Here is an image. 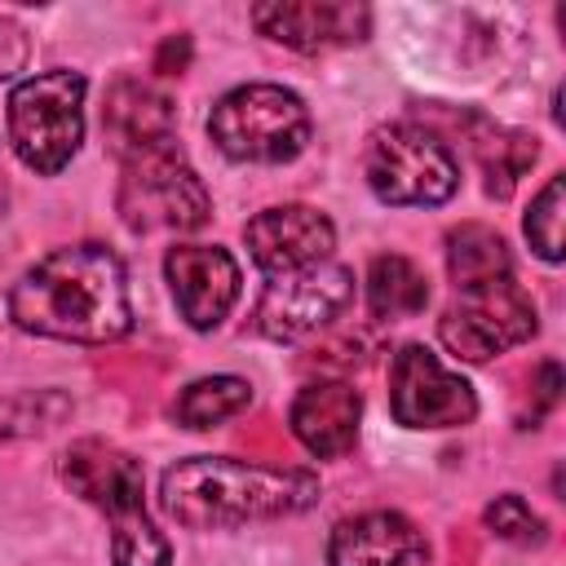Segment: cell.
Listing matches in <instances>:
<instances>
[{
	"label": "cell",
	"mask_w": 566,
	"mask_h": 566,
	"mask_svg": "<svg viewBox=\"0 0 566 566\" xmlns=\"http://www.w3.org/2000/svg\"><path fill=\"white\" fill-rule=\"evenodd\" d=\"M9 318L49 340L106 345L133 332L124 261L102 243H71L40 256L9 292Z\"/></svg>",
	"instance_id": "cell-1"
},
{
	"label": "cell",
	"mask_w": 566,
	"mask_h": 566,
	"mask_svg": "<svg viewBox=\"0 0 566 566\" xmlns=\"http://www.w3.org/2000/svg\"><path fill=\"white\" fill-rule=\"evenodd\" d=\"M314 500H318V478L310 469H274L230 455H190L164 469L159 478L164 513L190 531L274 522L305 513Z\"/></svg>",
	"instance_id": "cell-2"
},
{
	"label": "cell",
	"mask_w": 566,
	"mask_h": 566,
	"mask_svg": "<svg viewBox=\"0 0 566 566\" xmlns=\"http://www.w3.org/2000/svg\"><path fill=\"white\" fill-rule=\"evenodd\" d=\"M62 482L111 522L115 566H168L172 548L146 513L142 460L106 438H80L62 455Z\"/></svg>",
	"instance_id": "cell-3"
},
{
	"label": "cell",
	"mask_w": 566,
	"mask_h": 566,
	"mask_svg": "<svg viewBox=\"0 0 566 566\" xmlns=\"http://www.w3.org/2000/svg\"><path fill=\"white\" fill-rule=\"evenodd\" d=\"M84 93L88 80L80 71H40L9 88V146L13 155L40 172L53 177L71 164V155L84 142Z\"/></svg>",
	"instance_id": "cell-4"
},
{
	"label": "cell",
	"mask_w": 566,
	"mask_h": 566,
	"mask_svg": "<svg viewBox=\"0 0 566 566\" xmlns=\"http://www.w3.org/2000/svg\"><path fill=\"white\" fill-rule=\"evenodd\" d=\"M310 128V106L283 84H239L208 115V137L239 164H287L305 150Z\"/></svg>",
	"instance_id": "cell-5"
},
{
	"label": "cell",
	"mask_w": 566,
	"mask_h": 566,
	"mask_svg": "<svg viewBox=\"0 0 566 566\" xmlns=\"http://www.w3.org/2000/svg\"><path fill=\"white\" fill-rule=\"evenodd\" d=\"M115 208H119V221L137 234H155V230L186 234L208 221L212 199L203 177L186 164V155L177 146H164L124 164Z\"/></svg>",
	"instance_id": "cell-6"
},
{
	"label": "cell",
	"mask_w": 566,
	"mask_h": 566,
	"mask_svg": "<svg viewBox=\"0 0 566 566\" xmlns=\"http://www.w3.org/2000/svg\"><path fill=\"white\" fill-rule=\"evenodd\" d=\"M367 186L394 208H438L460 190L455 155L420 124H389L367 146Z\"/></svg>",
	"instance_id": "cell-7"
},
{
	"label": "cell",
	"mask_w": 566,
	"mask_h": 566,
	"mask_svg": "<svg viewBox=\"0 0 566 566\" xmlns=\"http://www.w3.org/2000/svg\"><path fill=\"white\" fill-rule=\"evenodd\" d=\"M535 327H539L535 301L509 274V279H491L478 287H460L455 301L438 318V340L464 363H486L504 349L526 345Z\"/></svg>",
	"instance_id": "cell-8"
},
{
	"label": "cell",
	"mask_w": 566,
	"mask_h": 566,
	"mask_svg": "<svg viewBox=\"0 0 566 566\" xmlns=\"http://www.w3.org/2000/svg\"><path fill=\"white\" fill-rule=\"evenodd\" d=\"M389 411L407 429H455L478 416V394L433 349L402 345L389 367Z\"/></svg>",
	"instance_id": "cell-9"
},
{
	"label": "cell",
	"mask_w": 566,
	"mask_h": 566,
	"mask_svg": "<svg viewBox=\"0 0 566 566\" xmlns=\"http://www.w3.org/2000/svg\"><path fill=\"white\" fill-rule=\"evenodd\" d=\"M354 301V270L323 261L296 274H279L265 283L261 301H256V332L270 340H301L318 327H327L332 318H340Z\"/></svg>",
	"instance_id": "cell-10"
},
{
	"label": "cell",
	"mask_w": 566,
	"mask_h": 566,
	"mask_svg": "<svg viewBox=\"0 0 566 566\" xmlns=\"http://www.w3.org/2000/svg\"><path fill=\"white\" fill-rule=\"evenodd\" d=\"M243 239H248L256 270L265 279H279V274L323 265L336 248V226L310 203H279V208L256 212L243 226Z\"/></svg>",
	"instance_id": "cell-11"
},
{
	"label": "cell",
	"mask_w": 566,
	"mask_h": 566,
	"mask_svg": "<svg viewBox=\"0 0 566 566\" xmlns=\"http://www.w3.org/2000/svg\"><path fill=\"white\" fill-rule=\"evenodd\" d=\"M164 279L181 318L195 332H212L239 301V261L217 243H177L164 256Z\"/></svg>",
	"instance_id": "cell-12"
},
{
	"label": "cell",
	"mask_w": 566,
	"mask_h": 566,
	"mask_svg": "<svg viewBox=\"0 0 566 566\" xmlns=\"http://www.w3.org/2000/svg\"><path fill=\"white\" fill-rule=\"evenodd\" d=\"M102 133H106V146L119 164L142 159V155L164 150V146H177L172 97L164 88H155L150 80H119L106 93Z\"/></svg>",
	"instance_id": "cell-13"
},
{
	"label": "cell",
	"mask_w": 566,
	"mask_h": 566,
	"mask_svg": "<svg viewBox=\"0 0 566 566\" xmlns=\"http://www.w3.org/2000/svg\"><path fill=\"white\" fill-rule=\"evenodd\" d=\"M252 22L274 44H287L296 53H323L340 44H358L371 27V13L363 4H327V0H270L252 9Z\"/></svg>",
	"instance_id": "cell-14"
},
{
	"label": "cell",
	"mask_w": 566,
	"mask_h": 566,
	"mask_svg": "<svg viewBox=\"0 0 566 566\" xmlns=\"http://www.w3.org/2000/svg\"><path fill=\"white\" fill-rule=\"evenodd\" d=\"M327 562L332 566H429V544L411 517L394 509H367L332 526Z\"/></svg>",
	"instance_id": "cell-15"
},
{
	"label": "cell",
	"mask_w": 566,
	"mask_h": 566,
	"mask_svg": "<svg viewBox=\"0 0 566 566\" xmlns=\"http://www.w3.org/2000/svg\"><path fill=\"white\" fill-rule=\"evenodd\" d=\"M358 420H363V398L354 385L345 380H310L301 385V394L292 398L287 424L296 433V442L310 455H345L358 438Z\"/></svg>",
	"instance_id": "cell-16"
},
{
	"label": "cell",
	"mask_w": 566,
	"mask_h": 566,
	"mask_svg": "<svg viewBox=\"0 0 566 566\" xmlns=\"http://www.w3.org/2000/svg\"><path fill=\"white\" fill-rule=\"evenodd\" d=\"M367 305L376 318H416L429 305L424 270L402 252H380L367 265Z\"/></svg>",
	"instance_id": "cell-17"
},
{
	"label": "cell",
	"mask_w": 566,
	"mask_h": 566,
	"mask_svg": "<svg viewBox=\"0 0 566 566\" xmlns=\"http://www.w3.org/2000/svg\"><path fill=\"white\" fill-rule=\"evenodd\" d=\"M447 274L460 287H478V283H491V279H509L513 274V256H509V243L491 230V226H478V221H464L447 234Z\"/></svg>",
	"instance_id": "cell-18"
},
{
	"label": "cell",
	"mask_w": 566,
	"mask_h": 566,
	"mask_svg": "<svg viewBox=\"0 0 566 566\" xmlns=\"http://www.w3.org/2000/svg\"><path fill=\"white\" fill-rule=\"evenodd\" d=\"M248 407H252V385L243 376H203L181 389L172 416L186 429H217L221 420H230Z\"/></svg>",
	"instance_id": "cell-19"
},
{
	"label": "cell",
	"mask_w": 566,
	"mask_h": 566,
	"mask_svg": "<svg viewBox=\"0 0 566 566\" xmlns=\"http://www.w3.org/2000/svg\"><path fill=\"white\" fill-rule=\"evenodd\" d=\"M562 172L548 177V186L526 208V239L544 261H562Z\"/></svg>",
	"instance_id": "cell-20"
},
{
	"label": "cell",
	"mask_w": 566,
	"mask_h": 566,
	"mask_svg": "<svg viewBox=\"0 0 566 566\" xmlns=\"http://www.w3.org/2000/svg\"><path fill=\"white\" fill-rule=\"evenodd\" d=\"M486 526L500 535V539H509V544H539L544 539V522H539V513L522 500V495H495L491 504H486Z\"/></svg>",
	"instance_id": "cell-21"
},
{
	"label": "cell",
	"mask_w": 566,
	"mask_h": 566,
	"mask_svg": "<svg viewBox=\"0 0 566 566\" xmlns=\"http://www.w3.org/2000/svg\"><path fill=\"white\" fill-rule=\"evenodd\" d=\"M22 66H27V31L9 13H0V84L13 80Z\"/></svg>",
	"instance_id": "cell-22"
},
{
	"label": "cell",
	"mask_w": 566,
	"mask_h": 566,
	"mask_svg": "<svg viewBox=\"0 0 566 566\" xmlns=\"http://www.w3.org/2000/svg\"><path fill=\"white\" fill-rule=\"evenodd\" d=\"M9 203V177H4V150H0V212Z\"/></svg>",
	"instance_id": "cell-23"
}]
</instances>
